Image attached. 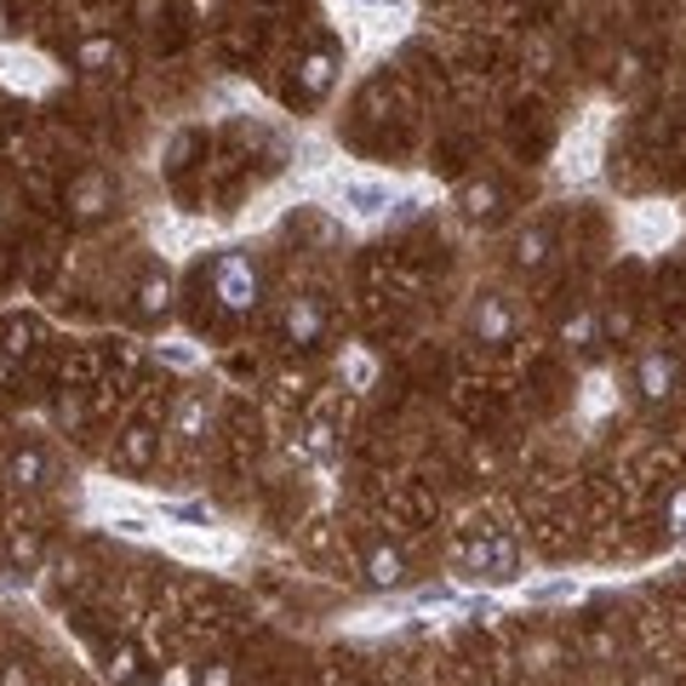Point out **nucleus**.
<instances>
[{
  "label": "nucleus",
  "instance_id": "obj_13",
  "mask_svg": "<svg viewBox=\"0 0 686 686\" xmlns=\"http://www.w3.org/2000/svg\"><path fill=\"white\" fill-rule=\"evenodd\" d=\"M549 252H555V235H549V229H527L521 240H514V269L538 274L549 263Z\"/></svg>",
  "mask_w": 686,
  "mask_h": 686
},
{
  "label": "nucleus",
  "instance_id": "obj_24",
  "mask_svg": "<svg viewBox=\"0 0 686 686\" xmlns=\"http://www.w3.org/2000/svg\"><path fill=\"white\" fill-rule=\"evenodd\" d=\"M0 686H29V664L7 658V664H0Z\"/></svg>",
  "mask_w": 686,
  "mask_h": 686
},
{
  "label": "nucleus",
  "instance_id": "obj_14",
  "mask_svg": "<svg viewBox=\"0 0 686 686\" xmlns=\"http://www.w3.org/2000/svg\"><path fill=\"white\" fill-rule=\"evenodd\" d=\"M561 343H567V350H595V343H601V315H595V309L567 315L561 321Z\"/></svg>",
  "mask_w": 686,
  "mask_h": 686
},
{
  "label": "nucleus",
  "instance_id": "obj_23",
  "mask_svg": "<svg viewBox=\"0 0 686 686\" xmlns=\"http://www.w3.org/2000/svg\"><path fill=\"white\" fill-rule=\"evenodd\" d=\"M29 337H34V326H29V321H12V326H7V355H23Z\"/></svg>",
  "mask_w": 686,
  "mask_h": 686
},
{
  "label": "nucleus",
  "instance_id": "obj_7",
  "mask_svg": "<svg viewBox=\"0 0 686 686\" xmlns=\"http://www.w3.org/2000/svg\"><path fill=\"white\" fill-rule=\"evenodd\" d=\"M332 81H337V52H303L298 58V92L303 97H326L332 92Z\"/></svg>",
  "mask_w": 686,
  "mask_h": 686
},
{
  "label": "nucleus",
  "instance_id": "obj_17",
  "mask_svg": "<svg viewBox=\"0 0 686 686\" xmlns=\"http://www.w3.org/2000/svg\"><path fill=\"white\" fill-rule=\"evenodd\" d=\"M110 680L115 686H137V680H144V652H137L132 641L110 652Z\"/></svg>",
  "mask_w": 686,
  "mask_h": 686
},
{
  "label": "nucleus",
  "instance_id": "obj_12",
  "mask_svg": "<svg viewBox=\"0 0 686 686\" xmlns=\"http://www.w3.org/2000/svg\"><path fill=\"white\" fill-rule=\"evenodd\" d=\"M75 69H86V75H121L126 52H121L115 41H86V46L75 52Z\"/></svg>",
  "mask_w": 686,
  "mask_h": 686
},
{
  "label": "nucleus",
  "instance_id": "obj_11",
  "mask_svg": "<svg viewBox=\"0 0 686 686\" xmlns=\"http://www.w3.org/2000/svg\"><path fill=\"white\" fill-rule=\"evenodd\" d=\"M366 578L377 583V590H395V583L406 578V555H401V549H389V543H372L366 549Z\"/></svg>",
  "mask_w": 686,
  "mask_h": 686
},
{
  "label": "nucleus",
  "instance_id": "obj_9",
  "mask_svg": "<svg viewBox=\"0 0 686 686\" xmlns=\"http://www.w3.org/2000/svg\"><path fill=\"white\" fill-rule=\"evenodd\" d=\"M212 418H218V401L206 395V389H195V395L178 406V424H172V435H178V440H200L206 429H212Z\"/></svg>",
  "mask_w": 686,
  "mask_h": 686
},
{
  "label": "nucleus",
  "instance_id": "obj_10",
  "mask_svg": "<svg viewBox=\"0 0 686 686\" xmlns=\"http://www.w3.org/2000/svg\"><path fill=\"white\" fill-rule=\"evenodd\" d=\"M115 458H121L126 469H149V464L160 458V435H155L149 424H132V429L121 435V446H115Z\"/></svg>",
  "mask_w": 686,
  "mask_h": 686
},
{
  "label": "nucleus",
  "instance_id": "obj_19",
  "mask_svg": "<svg viewBox=\"0 0 686 686\" xmlns=\"http://www.w3.org/2000/svg\"><path fill=\"white\" fill-rule=\"evenodd\" d=\"M664 527H669V538H686V480L664 498Z\"/></svg>",
  "mask_w": 686,
  "mask_h": 686
},
{
  "label": "nucleus",
  "instance_id": "obj_25",
  "mask_svg": "<svg viewBox=\"0 0 686 686\" xmlns=\"http://www.w3.org/2000/svg\"><path fill=\"white\" fill-rule=\"evenodd\" d=\"M372 7H401V0H372Z\"/></svg>",
  "mask_w": 686,
  "mask_h": 686
},
{
  "label": "nucleus",
  "instance_id": "obj_20",
  "mask_svg": "<svg viewBox=\"0 0 686 686\" xmlns=\"http://www.w3.org/2000/svg\"><path fill=\"white\" fill-rule=\"evenodd\" d=\"M343 195H350V200H355V212H384V206H389V195H384V189H377V184H350V189H343Z\"/></svg>",
  "mask_w": 686,
  "mask_h": 686
},
{
  "label": "nucleus",
  "instance_id": "obj_22",
  "mask_svg": "<svg viewBox=\"0 0 686 686\" xmlns=\"http://www.w3.org/2000/svg\"><path fill=\"white\" fill-rule=\"evenodd\" d=\"M555 652H561L555 641H532V646H527V664H532V669H549V664H555Z\"/></svg>",
  "mask_w": 686,
  "mask_h": 686
},
{
  "label": "nucleus",
  "instance_id": "obj_8",
  "mask_svg": "<svg viewBox=\"0 0 686 686\" xmlns=\"http://www.w3.org/2000/svg\"><path fill=\"white\" fill-rule=\"evenodd\" d=\"M458 206H464V218L487 224V218H498V212H503V189H498L492 178H469V184L458 189Z\"/></svg>",
  "mask_w": 686,
  "mask_h": 686
},
{
  "label": "nucleus",
  "instance_id": "obj_1",
  "mask_svg": "<svg viewBox=\"0 0 686 686\" xmlns=\"http://www.w3.org/2000/svg\"><path fill=\"white\" fill-rule=\"evenodd\" d=\"M212 298L229 309V315H252L263 298V274L247 252H218L212 258Z\"/></svg>",
  "mask_w": 686,
  "mask_h": 686
},
{
  "label": "nucleus",
  "instance_id": "obj_5",
  "mask_svg": "<svg viewBox=\"0 0 686 686\" xmlns=\"http://www.w3.org/2000/svg\"><path fill=\"white\" fill-rule=\"evenodd\" d=\"M115 206V184L103 178V172H81L75 184H69V212H75L81 224H92V218H103Z\"/></svg>",
  "mask_w": 686,
  "mask_h": 686
},
{
  "label": "nucleus",
  "instance_id": "obj_4",
  "mask_svg": "<svg viewBox=\"0 0 686 686\" xmlns=\"http://www.w3.org/2000/svg\"><path fill=\"white\" fill-rule=\"evenodd\" d=\"M469 332H475V343H492V350L514 337V309L503 303V292H480V298H475Z\"/></svg>",
  "mask_w": 686,
  "mask_h": 686
},
{
  "label": "nucleus",
  "instance_id": "obj_16",
  "mask_svg": "<svg viewBox=\"0 0 686 686\" xmlns=\"http://www.w3.org/2000/svg\"><path fill=\"white\" fill-rule=\"evenodd\" d=\"M7 475H12V487H41L46 480V453L41 446H23V453H12V464H7Z\"/></svg>",
  "mask_w": 686,
  "mask_h": 686
},
{
  "label": "nucleus",
  "instance_id": "obj_2",
  "mask_svg": "<svg viewBox=\"0 0 686 686\" xmlns=\"http://www.w3.org/2000/svg\"><path fill=\"white\" fill-rule=\"evenodd\" d=\"M281 337L292 343V350H321V337H326V303L315 292H292L287 309H281Z\"/></svg>",
  "mask_w": 686,
  "mask_h": 686
},
{
  "label": "nucleus",
  "instance_id": "obj_3",
  "mask_svg": "<svg viewBox=\"0 0 686 686\" xmlns=\"http://www.w3.org/2000/svg\"><path fill=\"white\" fill-rule=\"evenodd\" d=\"M675 389H680V366H675V355H669V350H646V355L635 361V395H641L646 406H669Z\"/></svg>",
  "mask_w": 686,
  "mask_h": 686
},
{
  "label": "nucleus",
  "instance_id": "obj_6",
  "mask_svg": "<svg viewBox=\"0 0 686 686\" xmlns=\"http://www.w3.org/2000/svg\"><path fill=\"white\" fill-rule=\"evenodd\" d=\"M464 567L469 572H480V578H514V543L509 538H487V532H480L469 549H464Z\"/></svg>",
  "mask_w": 686,
  "mask_h": 686
},
{
  "label": "nucleus",
  "instance_id": "obj_18",
  "mask_svg": "<svg viewBox=\"0 0 686 686\" xmlns=\"http://www.w3.org/2000/svg\"><path fill=\"white\" fill-rule=\"evenodd\" d=\"M189 686H235V669L218 664V658H206V664L189 669Z\"/></svg>",
  "mask_w": 686,
  "mask_h": 686
},
{
  "label": "nucleus",
  "instance_id": "obj_21",
  "mask_svg": "<svg viewBox=\"0 0 686 686\" xmlns=\"http://www.w3.org/2000/svg\"><path fill=\"white\" fill-rule=\"evenodd\" d=\"M590 658H601V664L617 658V635H612V630H595V635H590Z\"/></svg>",
  "mask_w": 686,
  "mask_h": 686
},
{
  "label": "nucleus",
  "instance_id": "obj_15",
  "mask_svg": "<svg viewBox=\"0 0 686 686\" xmlns=\"http://www.w3.org/2000/svg\"><path fill=\"white\" fill-rule=\"evenodd\" d=\"M166 309H172V281H166V274H144V281H137V315L160 321Z\"/></svg>",
  "mask_w": 686,
  "mask_h": 686
}]
</instances>
